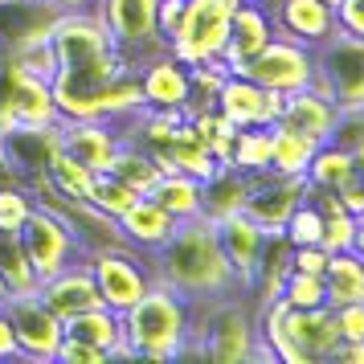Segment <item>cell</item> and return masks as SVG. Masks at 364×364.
I'll use <instances>...</instances> for the list:
<instances>
[{
  "mask_svg": "<svg viewBox=\"0 0 364 364\" xmlns=\"http://www.w3.org/2000/svg\"><path fill=\"white\" fill-rule=\"evenodd\" d=\"M37 295L46 299V307H50L62 323H66L70 315L78 311H90V307H99V287H95V279H90V266L74 262L66 266V270H58V274H50V279H41V287H37Z\"/></svg>",
  "mask_w": 364,
  "mask_h": 364,
  "instance_id": "obj_22",
  "label": "cell"
},
{
  "mask_svg": "<svg viewBox=\"0 0 364 364\" xmlns=\"http://www.w3.org/2000/svg\"><path fill=\"white\" fill-rule=\"evenodd\" d=\"M0 303H4V287H0Z\"/></svg>",
  "mask_w": 364,
  "mask_h": 364,
  "instance_id": "obj_52",
  "label": "cell"
},
{
  "mask_svg": "<svg viewBox=\"0 0 364 364\" xmlns=\"http://www.w3.org/2000/svg\"><path fill=\"white\" fill-rule=\"evenodd\" d=\"M336 25H340V33L364 41V0H344L336 9Z\"/></svg>",
  "mask_w": 364,
  "mask_h": 364,
  "instance_id": "obj_47",
  "label": "cell"
},
{
  "mask_svg": "<svg viewBox=\"0 0 364 364\" xmlns=\"http://www.w3.org/2000/svg\"><path fill=\"white\" fill-rule=\"evenodd\" d=\"M230 168L237 172H266L270 168V127H237L230 148Z\"/></svg>",
  "mask_w": 364,
  "mask_h": 364,
  "instance_id": "obj_35",
  "label": "cell"
},
{
  "mask_svg": "<svg viewBox=\"0 0 364 364\" xmlns=\"http://www.w3.org/2000/svg\"><path fill=\"white\" fill-rule=\"evenodd\" d=\"M287 274H291V242L282 233H266L262 254H258V270H254V282H250V295L258 303L279 299V287Z\"/></svg>",
  "mask_w": 364,
  "mask_h": 364,
  "instance_id": "obj_30",
  "label": "cell"
},
{
  "mask_svg": "<svg viewBox=\"0 0 364 364\" xmlns=\"http://www.w3.org/2000/svg\"><path fill=\"white\" fill-rule=\"evenodd\" d=\"M315 90H323L336 107H364V41L336 33L315 50Z\"/></svg>",
  "mask_w": 364,
  "mask_h": 364,
  "instance_id": "obj_8",
  "label": "cell"
},
{
  "mask_svg": "<svg viewBox=\"0 0 364 364\" xmlns=\"http://www.w3.org/2000/svg\"><path fill=\"white\" fill-rule=\"evenodd\" d=\"M95 176H99V172H90V168L78 164L74 156H66V151H62V156L53 160V168H50V184L70 200H90L95 197Z\"/></svg>",
  "mask_w": 364,
  "mask_h": 364,
  "instance_id": "obj_38",
  "label": "cell"
},
{
  "mask_svg": "<svg viewBox=\"0 0 364 364\" xmlns=\"http://www.w3.org/2000/svg\"><path fill=\"white\" fill-rule=\"evenodd\" d=\"M53 9H62V13H78V9H90L95 0H50Z\"/></svg>",
  "mask_w": 364,
  "mask_h": 364,
  "instance_id": "obj_50",
  "label": "cell"
},
{
  "mask_svg": "<svg viewBox=\"0 0 364 364\" xmlns=\"http://www.w3.org/2000/svg\"><path fill=\"white\" fill-rule=\"evenodd\" d=\"M291 270L323 274V270H328V250L323 246H291Z\"/></svg>",
  "mask_w": 364,
  "mask_h": 364,
  "instance_id": "obj_46",
  "label": "cell"
},
{
  "mask_svg": "<svg viewBox=\"0 0 364 364\" xmlns=\"http://www.w3.org/2000/svg\"><path fill=\"white\" fill-rule=\"evenodd\" d=\"M115 221H119V233H123V246H132L135 254H144V258L156 254V250L176 233V225H181L156 197H139L132 209L119 213Z\"/></svg>",
  "mask_w": 364,
  "mask_h": 364,
  "instance_id": "obj_21",
  "label": "cell"
},
{
  "mask_svg": "<svg viewBox=\"0 0 364 364\" xmlns=\"http://www.w3.org/2000/svg\"><path fill=\"white\" fill-rule=\"evenodd\" d=\"M221 115L230 119L233 127H274L282 111V95L279 90H266L246 74H230L213 102Z\"/></svg>",
  "mask_w": 364,
  "mask_h": 364,
  "instance_id": "obj_15",
  "label": "cell"
},
{
  "mask_svg": "<svg viewBox=\"0 0 364 364\" xmlns=\"http://www.w3.org/2000/svg\"><path fill=\"white\" fill-rule=\"evenodd\" d=\"M319 139L315 135H303V132H291L274 123L270 127V172L279 176H307V164H311Z\"/></svg>",
  "mask_w": 364,
  "mask_h": 364,
  "instance_id": "obj_31",
  "label": "cell"
},
{
  "mask_svg": "<svg viewBox=\"0 0 364 364\" xmlns=\"http://www.w3.org/2000/svg\"><path fill=\"white\" fill-rule=\"evenodd\" d=\"M188 123H193V132L200 135V144L213 151L217 164H230V148H233V135H237V127H233L230 119L221 115L217 107H205V111H193Z\"/></svg>",
  "mask_w": 364,
  "mask_h": 364,
  "instance_id": "obj_36",
  "label": "cell"
},
{
  "mask_svg": "<svg viewBox=\"0 0 364 364\" xmlns=\"http://www.w3.org/2000/svg\"><path fill=\"white\" fill-rule=\"evenodd\" d=\"M53 364H107V352L95 344H86V340H78V336H62Z\"/></svg>",
  "mask_w": 364,
  "mask_h": 364,
  "instance_id": "obj_44",
  "label": "cell"
},
{
  "mask_svg": "<svg viewBox=\"0 0 364 364\" xmlns=\"http://www.w3.org/2000/svg\"><path fill=\"white\" fill-rule=\"evenodd\" d=\"M0 360H21V352H17V336H13V323H9L4 307H0Z\"/></svg>",
  "mask_w": 364,
  "mask_h": 364,
  "instance_id": "obj_49",
  "label": "cell"
},
{
  "mask_svg": "<svg viewBox=\"0 0 364 364\" xmlns=\"http://www.w3.org/2000/svg\"><path fill=\"white\" fill-rule=\"evenodd\" d=\"M119 319L132 360H176L193 344V299L156 279Z\"/></svg>",
  "mask_w": 364,
  "mask_h": 364,
  "instance_id": "obj_3",
  "label": "cell"
},
{
  "mask_svg": "<svg viewBox=\"0 0 364 364\" xmlns=\"http://www.w3.org/2000/svg\"><path fill=\"white\" fill-rule=\"evenodd\" d=\"M148 197H156L176 221H193L205 217V181L188 176V172H164Z\"/></svg>",
  "mask_w": 364,
  "mask_h": 364,
  "instance_id": "obj_28",
  "label": "cell"
},
{
  "mask_svg": "<svg viewBox=\"0 0 364 364\" xmlns=\"http://www.w3.org/2000/svg\"><path fill=\"white\" fill-rule=\"evenodd\" d=\"M139 95L148 111H181L188 107V62H181L172 50H160L144 58L139 66Z\"/></svg>",
  "mask_w": 364,
  "mask_h": 364,
  "instance_id": "obj_16",
  "label": "cell"
},
{
  "mask_svg": "<svg viewBox=\"0 0 364 364\" xmlns=\"http://www.w3.org/2000/svg\"><path fill=\"white\" fill-rule=\"evenodd\" d=\"M323 4H331V9H340V4H344V0H323Z\"/></svg>",
  "mask_w": 364,
  "mask_h": 364,
  "instance_id": "obj_51",
  "label": "cell"
},
{
  "mask_svg": "<svg viewBox=\"0 0 364 364\" xmlns=\"http://www.w3.org/2000/svg\"><path fill=\"white\" fill-rule=\"evenodd\" d=\"M336 102L323 95V90H315V86H303V90H291V95H282V111H279V123L282 127H291V132H303V135H315L319 144L328 139L331 123H336Z\"/></svg>",
  "mask_w": 364,
  "mask_h": 364,
  "instance_id": "obj_24",
  "label": "cell"
},
{
  "mask_svg": "<svg viewBox=\"0 0 364 364\" xmlns=\"http://www.w3.org/2000/svg\"><path fill=\"white\" fill-rule=\"evenodd\" d=\"M356 176H360L356 156L323 139V144L315 148V156H311V164H307V176H303V181H307V188H311L315 197H319V193L336 197V193H340V188H348Z\"/></svg>",
  "mask_w": 364,
  "mask_h": 364,
  "instance_id": "obj_27",
  "label": "cell"
},
{
  "mask_svg": "<svg viewBox=\"0 0 364 364\" xmlns=\"http://www.w3.org/2000/svg\"><path fill=\"white\" fill-rule=\"evenodd\" d=\"M279 233L291 246H319V242H323V205H319V197L307 193V197L291 209V217H287V225H282Z\"/></svg>",
  "mask_w": 364,
  "mask_h": 364,
  "instance_id": "obj_37",
  "label": "cell"
},
{
  "mask_svg": "<svg viewBox=\"0 0 364 364\" xmlns=\"http://www.w3.org/2000/svg\"><path fill=\"white\" fill-rule=\"evenodd\" d=\"M4 315L13 323V336H17V352L21 360H33V364H53L58 356V344H62V319L46 307V299L29 291V295H9L4 303Z\"/></svg>",
  "mask_w": 364,
  "mask_h": 364,
  "instance_id": "obj_10",
  "label": "cell"
},
{
  "mask_svg": "<svg viewBox=\"0 0 364 364\" xmlns=\"http://www.w3.org/2000/svg\"><path fill=\"white\" fill-rule=\"evenodd\" d=\"M246 193H250V172H237V168L221 164L205 181V217L221 221V217H230V213H242Z\"/></svg>",
  "mask_w": 364,
  "mask_h": 364,
  "instance_id": "obj_33",
  "label": "cell"
},
{
  "mask_svg": "<svg viewBox=\"0 0 364 364\" xmlns=\"http://www.w3.org/2000/svg\"><path fill=\"white\" fill-rule=\"evenodd\" d=\"M279 299L295 311H311V307H328V291H323V274H303L291 270L279 287Z\"/></svg>",
  "mask_w": 364,
  "mask_h": 364,
  "instance_id": "obj_39",
  "label": "cell"
},
{
  "mask_svg": "<svg viewBox=\"0 0 364 364\" xmlns=\"http://www.w3.org/2000/svg\"><path fill=\"white\" fill-rule=\"evenodd\" d=\"M135 200H139V193H135L132 184L119 181L115 172H99L95 176V197H90V205H99L102 213L119 217V213H127Z\"/></svg>",
  "mask_w": 364,
  "mask_h": 364,
  "instance_id": "obj_42",
  "label": "cell"
},
{
  "mask_svg": "<svg viewBox=\"0 0 364 364\" xmlns=\"http://www.w3.org/2000/svg\"><path fill=\"white\" fill-rule=\"evenodd\" d=\"M0 287H4V299L29 295V291L41 287L29 254L21 246V233H13V230H0Z\"/></svg>",
  "mask_w": 364,
  "mask_h": 364,
  "instance_id": "obj_34",
  "label": "cell"
},
{
  "mask_svg": "<svg viewBox=\"0 0 364 364\" xmlns=\"http://www.w3.org/2000/svg\"><path fill=\"white\" fill-rule=\"evenodd\" d=\"M62 328H66V336H78L86 344L102 348L107 360H132V356H127V344H123V319H119V311L102 307V303L90 307V311L70 315Z\"/></svg>",
  "mask_w": 364,
  "mask_h": 364,
  "instance_id": "obj_26",
  "label": "cell"
},
{
  "mask_svg": "<svg viewBox=\"0 0 364 364\" xmlns=\"http://www.w3.org/2000/svg\"><path fill=\"white\" fill-rule=\"evenodd\" d=\"M107 172H115L123 184H132L139 197H148L151 188H156V181L164 176V168H160V160H156V151L144 148L139 139H123V148H119V156L111 160Z\"/></svg>",
  "mask_w": 364,
  "mask_h": 364,
  "instance_id": "obj_32",
  "label": "cell"
},
{
  "mask_svg": "<svg viewBox=\"0 0 364 364\" xmlns=\"http://www.w3.org/2000/svg\"><path fill=\"white\" fill-rule=\"evenodd\" d=\"M86 266H90V279L99 287L102 307H111V311H127L151 287L148 258L135 254L132 246H107L99 254H86Z\"/></svg>",
  "mask_w": 364,
  "mask_h": 364,
  "instance_id": "obj_9",
  "label": "cell"
},
{
  "mask_svg": "<svg viewBox=\"0 0 364 364\" xmlns=\"http://www.w3.org/2000/svg\"><path fill=\"white\" fill-rule=\"evenodd\" d=\"M237 74L254 78V82L266 86V90L291 95V90L311 86V78H315V50H307V46H299V41H291V37L274 33L262 50L250 58L246 66L237 70Z\"/></svg>",
  "mask_w": 364,
  "mask_h": 364,
  "instance_id": "obj_11",
  "label": "cell"
},
{
  "mask_svg": "<svg viewBox=\"0 0 364 364\" xmlns=\"http://www.w3.org/2000/svg\"><path fill=\"white\" fill-rule=\"evenodd\" d=\"M331 315H336V331H340V340H356V344H364V299L360 303L331 307Z\"/></svg>",
  "mask_w": 364,
  "mask_h": 364,
  "instance_id": "obj_45",
  "label": "cell"
},
{
  "mask_svg": "<svg viewBox=\"0 0 364 364\" xmlns=\"http://www.w3.org/2000/svg\"><path fill=\"white\" fill-rule=\"evenodd\" d=\"M123 139H127L123 127L107 123V119H62V151L86 164L90 172H107L123 148Z\"/></svg>",
  "mask_w": 364,
  "mask_h": 364,
  "instance_id": "obj_17",
  "label": "cell"
},
{
  "mask_svg": "<svg viewBox=\"0 0 364 364\" xmlns=\"http://www.w3.org/2000/svg\"><path fill=\"white\" fill-rule=\"evenodd\" d=\"M17 233H21V246L29 254V262H33V270H37V279H50L58 270L82 262V250L74 242L70 225L53 213V209H46V205H37L33 213H29V221H25Z\"/></svg>",
  "mask_w": 364,
  "mask_h": 364,
  "instance_id": "obj_12",
  "label": "cell"
},
{
  "mask_svg": "<svg viewBox=\"0 0 364 364\" xmlns=\"http://www.w3.org/2000/svg\"><path fill=\"white\" fill-rule=\"evenodd\" d=\"M184 356H205L213 364L258 360L262 356L258 299L246 291H233V295L193 303V344Z\"/></svg>",
  "mask_w": 364,
  "mask_h": 364,
  "instance_id": "obj_4",
  "label": "cell"
},
{
  "mask_svg": "<svg viewBox=\"0 0 364 364\" xmlns=\"http://www.w3.org/2000/svg\"><path fill=\"white\" fill-rule=\"evenodd\" d=\"M274 37V21H270V9H266L262 0H237L230 13V37H225V53H221V62L230 74L246 66L254 53L262 50L266 41Z\"/></svg>",
  "mask_w": 364,
  "mask_h": 364,
  "instance_id": "obj_19",
  "label": "cell"
},
{
  "mask_svg": "<svg viewBox=\"0 0 364 364\" xmlns=\"http://www.w3.org/2000/svg\"><path fill=\"white\" fill-rule=\"evenodd\" d=\"M328 144L352 151V156H364V107H340V111H336Z\"/></svg>",
  "mask_w": 364,
  "mask_h": 364,
  "instance_id": "obj_43",
  "label": "cell"
},
{
  "mask_svg": "<svg viewBox=\"0 0 364 364\" xmlns=\"http://www.w3.org/2000/svg\"><path fill=\"white\" fill-rule=\"evenodd\" d=\"M4 58H13L25 74H33V78H46L53 82V74H58V53H53L50 37H37V41H25L17 50H9Z\"/></svg>",
  "mask_w": 364,
  "mask_h": 364,
  "instance_id": "obj_41",
  "label": "cell"
},
{
  "mask_svg": "<svg viewBox=\"0 0 364 364\" xmlns=\"http://www.w3.org/2000/svg\"><path fill=\"white\" fill-rule=\"evenodd\" d=\"M181 13H184V0H160V9H156V25H160V37H164V46L172 41V33H176V25H181Z\"/></svg>",
  "mask_w": 364,
  "mask_h": 364,
  "instance_id": "obj_48",
  "label": "cell"
},
{
  "mask_svg": "<svg viewBox=\"0 0 364 364\" xmlns=\"http://www.w3.org/2000/svg\"><path fill=\"white\" fill-rule=\"evenodd\" d=\"M33 209H37V197H33V188H29V184L0 176V230L17 233L21 225L29 221Z\"/></svg>",
  "mask_w": 364,
  "mask_h": 364,
  "instance_id": "obj_40",
  "label": "cell"
},
{
  "mask_svg": "<svg viewBox=\"0 0 364 364\" xmlns=\"http://www.w3.org/2000/svg\"><path fill=\"white\" fill-rule=\"evenodd\" d=\"M58 156H62V119L0 127V176L9 181H21L29 188L50 181V168Z\"/></svg>",
  "mask_w": 364,
  "mask_h": 364,
  "instance_id": "obj_5",
  "label": "cell"
},
{
  "mask_svg": "<svg viewBox=\"0 0 364 364\" xmlns=\"http://www.w3.org/2000/svg\"><path fill=\"white\" fill-rule=\"evenodd\" d=\"M311 188L303 176H279V172H250V193L242 200V213L250 221H258L266 233H279L287 225V217L299 200L307 197Z\"/></svg>",
  "mask_w": 364,
  "mask_h": 364,
  "instance_id": "obj_14",
  "label": "cell"
},
{
  "mask_svg": "<svg viewBox=\"0 0 364 364\" xmlns=\"http://www.w3.org/2000/svg\"><path fill=\"white\" fill-rule=\"evenodd\" d=\"M50 46L58 53V74H53V102H58V115L70 111L74 102L90 95L95 86L111 82L119 74L135 70L119 46L111 41V33L102 29V21L90 13V9H78V13H62L50 29Z\"/></svg>",
  "mask_w": 364,
  "mask_h": 364,
  "instance_id": "obj_1",
  "label": "cell"
},
{
  "mask_svg": "<svg viewBox=\"0 0 364 364\" xmlns=\"http://www.w3.org/2000/svg\"><path fill=\"white\" fill-rule=\"evenodd\" d=\"M148 266H151V279L156 282L188 295L193 303L242 291L230 262H225V254H221V246H217V230L209 217L181 221L164 246L156 254H148Z\"/></svg>",
  "mask_w": 364,
  "mask_h": 364,
  "instance_id": "obj_2",
  "label": "cell"
},
{
  "mask_svg": "<svg viewBox=\"0 0 364 364\" xmlns=\"http://www.w3.org/2000/svg\"><path fill=\"white\" fill-rule=\"evenodd\" d=\"M213 230H217V246L225 254V262H230L237 287L250 295V282H254V270H258V254H262L266 230L258 221H250L246 213L221 217V221H213Z\"/></svg>",
  "mask_w": 364,
  "mask_h": 364,
  "instance_id": "obj_20",
  "label": "cell"
},
{
  "mask_svg": "<svg viewBox=\"0 0 364 364\" xmlns=\"http://www.w3.org/2000/svg\"><path fill=\"white\" fill-rule=\"evenodd\" d=\"M151 151H156V160H160L164 172H188V176H197V181H209L217 168H221L213 160V151L200 144V135L193 132V123H188V119L168 135L164 148H151Z\"/></svg>",
  "mask_w": 364,
  "mask_h": 364,
  "instance_id": "obj_25",
  "label": "cell"
},
{
  "mask_svg": "<svg viewBox=\"0 0 364 364\" xmlns=\"http://www.w3.org/2000/svg\"><path fill=\"white\" fill-rule=\"evenodd\" d=\"M156 9H160V0H95L90 4V13L102 21V29L111 33V41L132 66L168 50L160 25H156Z\"/></svg>",
  "mask_w": 364,
  "mask_h": 364,
  "instance_id": "obj_6",
  "label": "cell"
},
{
  "mask_svg": "<svg viewBox=\"0 0 364 364\" xmlns=\"http://www.w3.org/2000/svg\"><path fill=\"white\" fill-rule=\"evenodd\" d=\"M270 21H274V33L291 37L307 50H319L340 25H336V9L323 0H274L270 4Z\"/></svg>",
  "mask_w": 364,
  "mask_h": 364,
  "instance_id": "obj_18",
  "label": "cell"
},
{
  "mask_svg": "<svg viewBox=\"0 0 364 364\" xmlns=\"http://www.w3.org/2000/svg\"><path fill=\"white\" fill-rule=\"evenodd\" d=\"M58 17L62 9H53L50 0H0V53L37 37H50Z\"/></svg>",
  "mask_w": 364,
  "mask_h": 364,
  "instance_id": "obj_23",
  "label": "cell"
},
{
  "mask_svg": "<svg viewBox=\"0 0 364 364\" xmlns=\"http://www.w3.org/2000/svg\"><path fill=\"white\" fill-rule=\"evenodd\" d=\"M237 0H184L181 25L168 41V50L181 62H221L225 37H230V13Z\"/></svg>",
  "mask_w": 364,
  "mask_h": 364,
  "instance_id": "obj_7",
  "label": "cell"
},
{
  "mask_svg": "<svg viewBox=\"0 0 364 364\" xmlns=\"http://www.w3.org/2000/svg\"><path fill=\"white\" fill-rule=\"evenodd\" d=\"M58 102L46 78H33L0 53V127L9 123H58Z\"/></svg>",
  "mask_w": 364,
  "mask_h": 364,
  "instance_id": "obj_13",
  "label": "cell"
},
{
  "mask_svg": "<svg viewBox=\"0 0 364 364\" xmlns=\"http://www.w3.org/2000/svg\"><path fill=\"white\" fill-rule=\"evenodd\" d=\"M323 291H328V307H344V303H360L364 299V258L356 250L328 254Z\"/></svg>",
  "mask_w": 364,
  "mask_h": 364,
  "instance_id": "obj_29",
  "label": "cell"
}]
</instances>
